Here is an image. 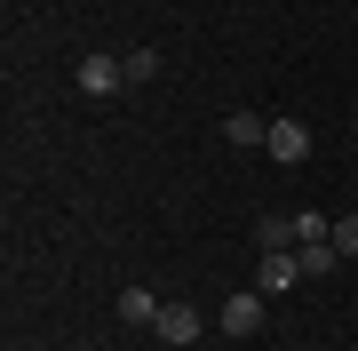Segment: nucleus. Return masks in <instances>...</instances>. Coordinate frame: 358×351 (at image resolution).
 I'll use <instances>...</instances> for the list:
<instances>
[{
  "label": "nucleus",
  "mask_w": 358,
  "mask_h": 351,
  "mask_svg": "<svg viewBox=\"0 0 358 351\" xmlns=\"http://www.w3.org/2000/svg\"><path fill=\"white\" fill-rule=\"evenodd\" d=\"M263 152L279 160V168H303V160H310V128H303L294 112H271V136H263Z\"/></svg>",
  "instance_id": "f257e3e1"
},
{
  "label": "nucleus",
  "mask_w": 358,
  "mask_h": 351,
  "mask_svg": "<svg viewBox=\"0 0 358 351\" xmlns=\"http://www.w3.org/2000/svg\"><path fill=\"white\" fill-rule=\"evenodd\" d=\"M120 88H128V64L120 56H103V48L80 56V96H120Z\"/></svg>",
  "instance_id": "f03ea898"
},
{
  "label": "nucleus",
  "mask_w": 358,
  "mask_h": 351,
  "mask_svg": "<svg viewBox=\"0 0 358 351\" xmlns=\"http://www.w3.org/2000/svg\"><path fill=\"white\" fill-rule=\"evenodd\" d=\"M223 136H231V144H263L271 120H263V112H223Z\"/></svg>",
  "instance_id": "0eeeda50"
},
{
  "label": "nucleus",
  "mask_w": 358,
  "mask_h": 351,
  "mask_svg": "<svg viewBox=\"0 0 358 351\" xmlns=\"http://www.w3.org/2000/svg\"><path fill=\"white\" fill-rule=\"evenodd\" d=\"M112 312L128 319V327H159V312H167V303L152 296V287H120V303H112Z\"/></svg>",
  "instance_id": "423d86ee"
},
{
  "label": "nucleus",
  "mask_w": 358,
  "mask_h": 351,
  "mask_svg": "<svg viewBox=\"0 0 358 351\" xmlns=\"http://www.w3.org/2000/svg\"><path fill=\"white\" fill-rule=\"evenodd\" d=\"M334 256H343L334 240H319V247H294V263H303V280H327V272H334Z\"/></svg>",
  "instance_id": "6e6552de"
},
{
  "label": "nucleus",
  "mask_w": 358,
  "mask_h": 351,
  "mask_svg": "<svg viewBox=\"0 0 358 351\" xmlns=\"http://www.w3.org/2000/svg\"><path fill=\"white\" fill-rule=\"evenodd\" d=\"M319 240H334V223L319 208H303V216H294V247H319Z\"/></svg>",
  "instance_id": "1a4fd4ad"
},
{
  "label": "nucleus",
  "mask_w": 358,
  "mask_h": 351,
  "mask_svg": "<svg viewBox=\"0 0 358 351\" xmlns=\"http://www.w3.org/2000/svg\"><path fill=\"white\" fill-rule=\"evenodd\" d=\"M294 280H303V263H294V247H263V272H255V287H263V296H287Z\"/></svg>",
  "instance_id": "20e7f679"
},
{
  "label": "nucleus",
  "mask_w": 358,
  "mask_h": 351,
  "mask_svg": "<svg viewBox=\"0 0 358 351\" xmlns=\"http://www.w3.org/2000/svg\"><path fill=\"white\" fill-rule=\"evenodd\" d=\"M199 327H207V319L192 312V303H167V312H159V327H152V336H159V343H176V351H183V343H199Z\"/></svg>",
  "instance_id": "39448f33"
},
{
  "label": "nucleus",
  "mask_w": 358,
  "mask_h": 351,
  "mask_svg": "<svg viewBox=\"0 0 358 351\" xmlns=\"http://www.w3.org/2000/svg\"><path fill=\"white\" fill-rule=\"evenodd\" d=\"M263 303H271L263 287H239V296H223V312H215V319H223V336H255V327H263Z\"/></svg>",
  "instance_id": "7ed1b4c3"
},
{
  "label": "nucleus",
  "mask_w": 358,
  "mask_h": 351,
  "mask_svg": "<svg viewBox=\"0 0 358 351\" xmlns=\"http://www.w3.org/2000/svg\"><path fill=\"white\" fill-rule=\"evenodd\" d=\"M334 247H343V256H358V216H343V223H334Z\"/></svg>",
  "instance_id": "f8f14e48"
},
{
  "label": "nucleus",
  "mask_w": 358,
  "mask_h": 351,
  "mask_svg": "<svg viewBox=\"0 0 358 351\" xmlns=\"http://www.w3.org/2000/svg\"><path fill=\"white\" fill-rule=\"evenodd\" d=\"M255 240H263V247H294V216H263Z\"/></svg>",
  "instance_id": "9b49d317"
},
{
  "label": "nucleus",
  "mask_w": 358,
  "mask_h": 351,
  "mask_svg": "<svg viewBox=\"0 0 358 351\" xmlns=\"http://www.w3.org/2000/svg\"><path fill=\"white\" fill-rule=\"evenodd\" d=\"M120 64H128V80L143 88V80H159V48H128V56H120Z\"/></svg>",
  "instance_id": "9d476101"
}]
</instances>
